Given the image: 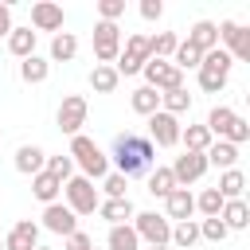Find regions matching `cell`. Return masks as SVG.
<instances>
[{
	"instance_id": "obj_1",
	"label": "cell",
	"mask_w": 250,
	"mask_h": 250,
	"mask_svg": "<svg viewBox=\"0 0 250 250\" xmlns=\"http://www.w3.org/2000/svg\"><path fill=\"white\" fill-rule=\"evenodd\" d=\"M152 160H156V148H152V141L148 137H141V133H117L113 137V164H117V176H141V172H148L152 168Z\"/></svg>"
},
{
	"instance_id": "obj_2",
	"label": "cell",
	"mask_w": 250,
	"mask_h": 250,
	"mask_svg": "<svg viewBox=\"0 0 250 250\" xmlns=\"http://www.w3.org/2000/svg\"><path fill=\"white\" fill-rule=\"evenodd\" d=\"M66 156L82 168V176H86V180H105V176H109V156H105L90 137H82V133H78V137H70V152H66Z\"/></svg>"
},
{
	"instance_id": "obj_3",
	"label": "cell",
	"mask_w": 250,
	"mask_h": 250,
	"mask_svg": "<svg viewBox=\"0 0 250 250\" xmlns=\"http://www.w3.org/2000/svg\"><path fill=\"white\" fill-rule=\"evenodd\" d=\"M62 195H66V207H70L74 215H94L98 203H102L94 180H86V176H70V180L62 184Z\"/></svg>"
},
{
	"instance_id": "obj_4",
	"label": "cell",
	"mask_w": 250,
	"mask_h": 250,
	"mask_svg": "<svg viewBox=\"0 0 250 250\" xmlns=\"http://www.w3.org/2000/svg\"><path fill=\"white\" fill-rule=\"evenodd\" d=\"M129 227H133L137 238L148 242V246H168V238H172V223H168L164 215H156V211H137Z\"/></svg>"
},
{
	"instance_id": "obj_5",
	"label": "cell",
	"mask_w": 250,
	"mask_h": 250,
	"mask_svg": "<svg viewBox=\"0 0 250 250\" xmlns=\"http://www.w3.org/2000/svg\"><path fill=\"white\" fill-rule=\"evenodd\" d=\"M117 55H121V27L98 20V23H94V59H98L102 66H113Z\"/></svg>"
},
{
	"instance_id": "obj_6",
	"label": "cell",
	"mask_w": 250,
	"mask_h": 250,
	"mask_svg": "<svg viewBox=\"0 0 250 250\" xmlns=\"http://www.w3.org/2000/svg\"><path fill=\"white\" fill-rule=\"evenodd\" d=\"M141 74H145V86H152L156 94H164V90H180V86H184V74H180L168 59H148V62L141 66Z\"/></svg>"
},
{
	"instance_id": "obj_7",
	"label": "cell",
	"mask_w": 250,
	"mask_h": 250,
	"mask_svg": "<svg viewBox=\"0 0 250 250\" xmlns=\"http://www.w3.org/2000/svg\"><path fill=\"white\" fill-rule=\"evenodd\" d=\"M86 113H90L86 98H82V94H66V98L59 102V113H55V121H59V129H62V133L78 137V133H82V125H86Z\"/></svg>"
},
{
	"instance_id": "obj_8",
	"label": "cell",
	"mask_w": 250,
	"mask_h": 250,
	"mask_svg": "<svg viewBox=\"0 0 250 250\" xmlns=\"http://www.w3.org/2000/svg\"><path fill=\"white\" fill-rule=\"evenodd\" d=\"M145 62H148V35H129L121 55H117V62H113V70L117 74H141Z\"/></svg>"
},
{
	"instance_id": "obj_9",
	"label": "cell",
	"mask_w": 250,
	"mask_h": 250,
	"mask_svg": "<svg viewBox=\"0 0 250 250\" xmlns=\"http://www.w3.org/2000/svg\"><path fill=\"white\" fill-rule=\"evenodd\" d=\"M180 117H172V113H164V109H156L152 117H148V141H152V148L160 145V148H172V145H180Z\"/></svg>"
},
{
	"instance_id": "obj_10",
	"label": "cell",
	"mask_w": 250,
	"mask_h": 250,
	"mask_svg": "<svg viewBox=\"0 0 250 250\" xmlns=\"http://www.w3.org/2000/svg\"><path fill=\"white\" fill-rule=\"evenodd\" d=\"M219 39L227 43V55H230L234 62H250V31H246L242 23L223 20V23H219Z\"/></svg>"
},
{
	"instance_id": "obj_11",
	"label": "cell",
	"mask_w": 250,
	"mask_h": 250,
	"mask_svg": "<svg viewBox=\"0 0 250 250\" xmlns=\"http://www.w3.org/2000/svg\"><path fill=\"white\" fill-rule=\"evenodd\" d=\"M203 172H207V156H203V152H184V156H176V164H172L176 188H188V184L203 180Z\"/></svg>"
},
{
	"instance_id": "obj_12",
	"label": "cell",
	"mask_w": 250,
	"mask_h": 250,
	"mask_svg": "<svg viewBox=\"0 0 250 250\" xmlns=\"http://www.w3.org/2000/svg\"><path fill=\"white\" fill-rule=\"evenodd\" d=\"M43 227H47L51 234H62V238H66V234L78 230V215H74L66 203H47V207H43Z\"/></svg>"
},
{
	"instance_id": "obj_13",
	"label": "cell",
	"mask_w": 250,
	"mask_h": 250,
	"mask_svg": "<svg viewBox=\"0 0 250 250\" xmlns=\"http://www.w3.org/2000/svg\"><path fill=\"white\" fill-rule=\"evenodd\" d=\"M31 27L35 31H62V4H51V0L31 4Z\"/></svg>"
},
{
	"instance_id": "obj_14",
	"label": "cell",
	"mask_w": 250,
	"mask_h": 250,
	"mask_svg": "<svg viewBox=\"0 0 250 250\" xmlns=\"http://www.w3.org/2000/svg\"><path fill=\"white\" fill-rule=\"evenodd\" d=\"M35 246H39V227L31 219H20L4 238V250H35Z\"/></svg>"
},
{
	"instance_id": "obj_15",
	"label": "cell",
	"mask_w": 250,
	"mask_h": 250,
	"mask_svg": "<svg viewBox=\"0 0 250 250\" xmlns=\"http://www.w3.org/2000/svg\"><path fill=\"white\" fill-rule=\"evenodd\" d=\"M184 43H191L199 55L215 51V47H219V23H211V20H199V23H191V31H188V39H184Z\"/></svg>"
},
{
	"instance_id": "obj_16",
	"label": "cell",
	"mask_w": 250,
	"mask_h": 250,
	"mask_svg": "<svg viewBox=\"0 0 250 250\" xmlns=\"http://www.w3.org/2000/svg\"><path fill=\"white\" fill-rule=\"evenodd\" d=\"M164 207H168V215H164L168 223H172V219H176V223H188V219L195 215V195H191L188 188H176V191L164 199Z\"/></svg>"
},
{
	"instance_id": "obj_17",
	"label": "cell",
	"mask_w": 250,
	"mask_h": 250,
	"mask_svg": "<svg viewBox=\"0 0 250 250\" xmlns=\"http://www.w3.org/2000/svg\"><path fill=\"white\" fill-rule=\"evenodd\" d=\"M43 164H47V152L39 145H20L16 148V172L35 176V172H43Z\"/></svg>"
},
{
	"instance_id": "obj_18",
	"label": "cell",
	"mask_w": 250,
	"mask_h": 250,
	"mask_svg": "<svg viewBox=\"0 0 250 250\" xmlns=\"http://www.w3.org/2000/svg\"><path fill=\"white\" fill-rule=\"evenodd\" d=\"M98 215H102L109 227H121V223H129L137 211H133V203H129V195H125V199H102V203H98Z\"/></svg>"
},
{
	"instance_id": "obj_19",
	"label": "cell",
	"mask_w": 250,
	"mask_h": 250,
	"mask_svg": "<svg viewBox=\"0 0 250 250\" xmlns=\"http://www.w3.org/2000/svg\"><path fill=\"white\" fill-rule=\"evenodd\" d=\"M219 219H223L227 230H246V227H250V207H246V199H227L223 211H219Z\"/></svg>"
},
{
	"instance_id": "obj_20",
	"label": "cell",
	"mask_w": 250,
	"mask_h": 250,
	"mask_svg": "<svg viewBox=\"0 0 250 250\" xmlns=\"http://www.w3.org/2000/svg\"><path fill=\"white\" fill-rule=\"evenodd\" d=\"M59 191H62V184L51 176V172H35L31 176V195L47 207V203H59Z\"/></svg>"
},
{
	"instance_id": "obj_21",
	"label": "cell",
	"mask_w": 250,
	"mask_h": 250,
	"mask_svg": "<svg viewBox=\"0 0 250 250\" xmlns=\"http://www.w3.org/2000/svg\"><path fill=\"white\" fill-rule=\"evenodd\" d=\"M203 156H207V168L215 164V168H223V172L238 164V148H234L230 141H211V148H207Z\"/></svg>"
},
{
	"instance_id": "obj_22",
	"label": "cell",
	"mask_w": 250,
	"mask_h": 250,
	"mask_svg": "<svg viewBox=\"0 0 250 250\" xmlns=\"http://www.w3.org/2000/svg\"><path fill=\"white\" fill-rule=\"evenodd\" d=\"M180 141H184V152H207L215 137L207 133V125H184L180 129Z\"/></svg>"
},
{
	"instance_id": "obj_23",
	"label": "cell",
	"mask_w": 250,
	"mask_h": 250,
	"mask_svg": "<svg viewBox=\"0 0 250 250\" xmlns=\"http://www.w3.org/2000/svg\"><path fill=\"white\" fill-rule=\"evenodd\" d=\"M8 51H12L16 59L35 55V31H31V27H12V31H8Z\"/></svg>"
},
{
	"instance_id": "obj_24",
	"label": "cell",
	"mask_w": 250,
	"mask_h": 250,
	"mask_svg": "<svg viewBox=\"0 0 250 250\" xmlns=\"http://www.w3.org/2000/svg\"><path fill=\"white\" fill-rule=\"evenodd\" d=\"M47 74H51V62H47V59H39V55H27V59L20 62V78H23L27 86L47 82Z\"/></svg>"
},
{
	"instance_id": "obj_25",
	"label": "cell",
	"mask_w": 250,
	"mask_h": 250,
	"mask_svg": "<svg viewBox=\"0 0 250 250\" xmlns=\"http://www.w3.org/2000/svg\"><path fill=\"white\" fill-rule=\"evenodd\" d=\"M129 105H133V113L152 117V113L160 109V94H156L152 86H137V90H133V98H129Z\"/></svg>"
},
{
	"instance_id": "obj_26",
	"label": "cell",
	"mask_w": 250,
	"mask_h": 250,
	"mask_svg": "<svg viewBox=\"0 0 250 250\" xmlns=\"http://www.w3.org/2000/svg\"><path fill=\"white\" fill-rule=\"evenodd\" d=\"M78 55V39L70 35V31H59L55 39H51V59L47 62H70Z\"/></svg>"
},
{
	"instance_id": "obj_27",
	"label": "cell",
	"mask_w": 250,
	"mask_h": 250,
	"mask_svg": "<svg viewBox=\"0 0 250 250\" xmlns=\"http://www.w3.org/2000/svg\"><path fill=\"white\" fill-rule=\"evenodd\" d=\"M117 82H121V74H117L113 66L94 62V70H90V86H94V94H113V90H117Z\"/></svg>"
},
{
	"instance_id": "obj_28",
	"label": "cell",
	"mask_w": 250,
	"mask_h": 250,
	"mask_svg": "<svg viewBox=\"0 0 250 250\" xmlns=\"http://www.w3.org/2000/svg\"><path fill=\"white\" fill-rule=\"evenodd\" d=\"M223 199H242V191H246V176L238 172V168H227L223 176H219V188H215Z\"/></svg>"
},
{
	"instance_id": "obj_29",
	"label": "cell",
	"mask_w": 250,
	"mask_h": 250,
	"mask_svg": "<svg viewBox=\"0 0 250 250\" xmlns=\"http://www.w3.org/2000/svg\"><path fill=\"white\" fill-rule=\"evenodd\" d=\"M160 109L172 113V117H180V113L191 109V94H188L184 86H180V90H164V94H160Z\"/></svg>"
},
{
	"instance_id": "obj_30",
	"label": "cell",
	"mask_w": 250,
	"mask_h": 250,
	"mask_svg": "<svg viewBox=\"0 0 250 250\" xmlns=\"http://www.w3.org/2000/svg\"><path fill=\"white\" fill-rule=\"evenodd\" d=\"M109 250H141V238H137V230L129 227V223H121V227H109Z\"/></svg>"
},
{
	"instance_id": "obj_31",
	"label": "cell",
	"mask_w": 250,
	"mask_h": 250,
	"mask_svg": "<svg viewBox=\"0 0 250 250\" xmlns=\"http://www.w3.org/2000/svg\"><path fill=\"white\" fill-rule=\"evenodd\" d=\"M223 203H227V199H223V195H219L215 188H203V191L195 195V211H199L203 219H219V211H223Z\"/></svg>"
},
{
	"instance_id": "obj_32",
	"label": "cell",
	"mask_w": 250,
	"mask_h": 250,
	"mask_svg": "<svg viewBox=\"0 0 250 250\" xmlns=\"http://www.w3.org/2000/svg\"><path fill=\"white\" fill-rule=\"evenodd\" d=\"M168 242H172V246H180V250H191V246L199 242V223H195V219H188V223H176Z\"/></svg>"
},
{
	"instance_id": "obj_33",
	"label": "cell",
	"mask_w": 250,
	"mask_h": 250,
	"mask_svg": "<svg viewBox=\"0 0 250 250\" xmlns=\"http://www.w3.org/2000/svg\"><path fill=\"white\" fill-rule=\"evenodd\" d=\"M176 35L172 31H156V35H148V59H172V51H176Z\"/></svg>"
},
{
	"instance_id": "obj_34",
	"label": "cell",
	"mask_w": 250,
	"mask_h": 250,
	"mask_svg": "<svg viewBox=\"0 0 250 250\" xmlns=\"http://www.w3.org/2000/svg\"><path fill=\"white\" fill-rule=\"evenodd\" d=\"M199 62H203V55H199L191 43H176V51H172V66H176L180 74H184V70H191V66L199 70Z\"/></svg>"
},
{
	"instance_id": "obj_35",
	"label": "cell",
	"mask_w": 250,
	"mask_h": 250,
	"mask_svg": "<svg viewBox=\"0 0 250 250\" xmlns=\"http://www.w3.org/2000/svg\"><path fill=\"white\" fill-rule=\"evenodd\" d=\"M148 191H152L156 199H168V195L176 191V180H172V168H156V172L148 176Z\"/></svg>"
},
{
	"instance_id": "obj_36",
	"label": "cell",
	"mask_w": 250,
	"mask_h": 250,
	"mask_svg": "<svg viewBox=\"0 0 250 250\" xmlns=\"http://www.w3.org/2000/svg\"><path fill=\"white\" fill-rule=\"evenodd\" d=\"M223 86H227V74H219L215 66L199 62V90H207V94H219Z\"/></svg>"
},
{
	"instance_id": "obj_37",
	"label": "cell",
	"mask_w": 250,
	"mask_h": 250,
	"mask_svg": "<svg viewBox=\"0 0 250 250\" xmlns=\"http://www.w3.org/2000/svg\"><path fill=\"white\" fill-rule=\"evenodd\" d=\"M43 172H51V176H55L59 184H66V180L74 176V160H70V156H47Z\"/></svg>"
},
{
	"instance_id": "obj_38",
	"label": "cell",
	"mask_w": 250,
	"mask_h": 250,
	"mask_svg": "<svg viewBox=\"0 0 250 250\" xmlns=\"http://www.w3.org/2000/svg\"><path fill=\"white\" fill-rule=\"evenodd\" d=\"M98 16L102 23H117L125 16V0H98Z\"/></svg>"
},
{
	"instance_id": "obj_39",
	"label": "cell",
	"mask_w": 250,
	"mask_h": 250,
	"mask_svg": "<svg viewBox=\"0 0 250 250\" xmlns=\"http://www.w3.org/2000/svg\"><path fill=\"white\" fill-rule=\"evenodd\" d=\"M230 230L223 227V219H203L199 223V238H207V242H223Z\"/></svg>"
},
{
	"instance_id": "obj_40",
	"label": "cell",
	"mask_w": 250,
	"mask_h": 250,
	"mask_svg": "<svg viewBox=\"0 0 250 250\" xmlns=\"http://www.w3.org/2000/svg\"><path fill=\"white\" fill-rule=\"evenodd\" d=\"M203 62H207V66H215L219 74H230V66H234V59H230V55H227L223 47H215V51H207V55H203Z\"/></svg>"
},
{
	"instance_id": "obj_41",
	"label": "cell",
	"mask_w": 250,
	"mask_h": 250,
	"mask_svg": "<svg viewBox=\"0 0 250 250\" xmlns=\"http://www.w3.org/2000/svg\"><path fill=\"white\" fill-rule=\"evenodd\" d=\"M102 188H105V199H125V176L109 172V176L102 180Z\"/></svg>"
},
{
	"instance_id": "obj_42",
	"label": "cell",
	"mask_w": 250,
	"mask_h": 250,
	"mask_svg": "<svg viewBox=\"0 0 250 250\" xmlns=\"http://www.w3.org/2000/svg\"><path fill=\"white\" fill-rule=\"evenodd\" d=\"M94 246V238L86 234V230H74V234H66V250H90Z\"/></svg>"
},
{
	"instance_id": "obj_43",
	"label": "cell",
	"mask_w": 250,
	"mask_h": 250,
	"mask_svg": "<svg viewBox=\"0 0 250 250\" xmlns=\"http://www.w3.org/2000/svg\"><path fill=\"white\" fill-rule=\"evenodd\" d=\"M141 16L152 23V20H160V16H164V4H160V0H141Z\"/></svg>"
},
{
	"instance_id": "obj_44",
	"label": "cell",
	"mask_w": 250,
	"mask_h": 250,
	"mask_svg": "<svg viewBox=\"0 0 250 250\" xmlns=\"http://www.w3.org/2000/svg\"><path fill=\"white\" fill-rule=\"evenodd\" d=\"M12 31V4H0V35Z\"/></svg>"
},
{
	"instance_id": "obj_45",
	"label": "cell",
	"mask_w": 250,
	"mask_h": 250,
	"mask_svg": "<svg viewBox=\"0 0 250 250\" xmlns=\"http://www.w3.org/2000/svg\"><path fill=\"white\" fill-rule=\"evenodd\" d=\"M148 250H168V246H148Z\"/></svg>"
},
{
	"instance_id": "obj_46",
	"label": "cell",
	"mask_w": 250,
	"mask_h": 250,
	"mask_svg": "<svg viewBox=\"0 0 250 250\" xmlns=\"http://www.w3.org/2000/svg\"><path fill=\"white\" fill-rule=\"evenodd\" d=\"M35 250H51V246H35Z\"/></svg>"
},
{
	"instance_id": "obj_47",
	"label": "cell",
	"mask_w": 250,
	"mask_h": 250,
	"mask_svg": "<svg viewBox=\"0 0 250 250\" xmlns=\"http://www.w3.org/2000/svg\"><path fill=\"white\" fill-rule=\"evenodd\" d=\"M0 250H4V242H0Z\"/></svg>"
},
{
	"instance_id": "obj_48",
	"label": "cell",
	"mask_w": 250,
	"mask_h": 250,
	"mask_svg": "<svg viewBox=\"0 0 250 250\" xmlns=\"http://www.w3.org/2000/svg\"><path fill=\"white\" fill-rule=\"evenodd\" d=\"M90 250H94V246H90Z\"/></svg>"
}]
</instances>
